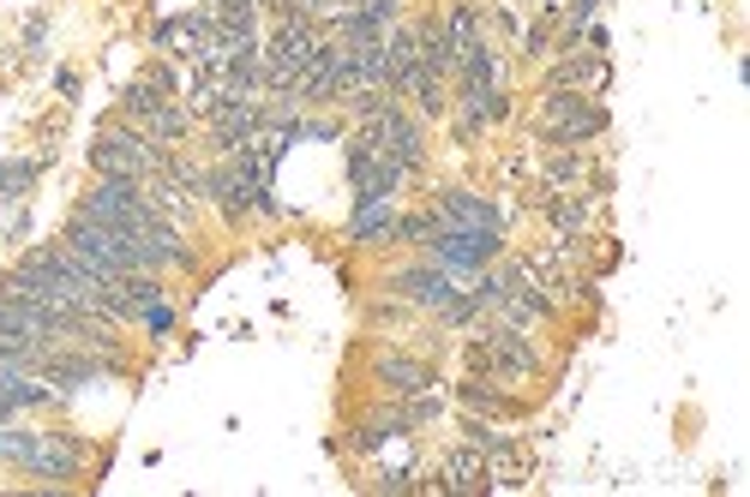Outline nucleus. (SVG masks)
<instances>
[{"instance_id":"nucleus-1","label":"nucleus","mask_w":750,"mask_h":497,"mask_svg":"<svg viewBox=\"0 0 750 497\" xmlns=\"http://www.w3.org/2000/svg\"><path fill=\"white\" fill-rule=\"evenodd\" d=\"M319 43H324L319 19H307V12H282L277 36H270V48H265V85L270 90H294L300 73H307V61L319 54Z\"/></svg>"},{"instance_id":"nucleus-2","label":"nucleus","mask_w":750,"mask_h":497,"mask_svg":"<svg viewBox=\"0 0 750 497\" xmlns=\"http://www.w3.org/2000/svg\"><path fill=\"white\" fill-rule=\"evenodd\" d=\"M162 156H169V150H157L139 127H103L97 144H90V169H97L103 181H150V174L162 169Z\"/></svg>"},{"instance_id":"nucleus-3","label":"nucleus","mask_w":750,"mask_h":497,"mask_svg":"<svg viewBox=\"0 0 750 497\" xmlns=\"http://www.w3.org/2000/svg\"><path fill=\"white\" fill-rule=\"evenodd\" d=\"M78 216H90L103 228H120V234H150L157 223H169L139 192V181H97V192H85V204H78Z\"/></svg>"},{"instance_id":"nucleus-4","label":"nucleus","mask_w":750,"mask_h":497,"mask_svg":"<svg viewBox=\"0 0 750 497\" xmlns=\"http://www.w3.org/2000/svg\"><path fill=\"white\" fill-rule=\"evenodd\" d=\"M361 132L373 138L378 156H390V162H397V169H408V174L427 162V132H420L415 115H403V102H390V108H378L373 120H361Z\"/></svg>"},{"instance_id":"nucleus-5","label":"nucleus","mask_w":750,"mask_h":497,"mask_svg":"<svg viewBox=\"0 0 750 497\" xmlns=\"http://www.w3.org/2000/svg\"><path fill=\"white\" fill-rule=\"evenodd\" d=\"M469 366L474 371H499V378H535L540 354L523 342L516 324H493V329H481V342H469Z\"/></svg>"},{"instance_id":"nucleus-6","label":"nucleus","mask_w":750,"mask_h":497,"mask_svg":"<svg viewBox=\"0 0 750 497\" xmlns=\"http://www.w3.org/2000/svg\"><path fill=\"white\" fill-rule=\"evenodd\" d=\"M499 234H486V228H450L439 223L432 228V240H427V252H432V264H444L450 275H474V270H486L499 258Z\"/></svg>"},{"instance_id":"nucleus-7","label":"nucleus","mask_w":750,"mask_h":497,"mask_svg":"<svg viewBox=\"0 0 750 497\" xmlns=\"http://www.w3.org/2000/svg\"><path fill=\"white\" fill-rule=\"evenodd\" d=\"M540 132H547V144H582V138L607 132V108L582 102L577 90H547V102H540Z\"/></svg>"},{"instance_id":"nucleus-8","label":"nucleus","mask_w":750,"mask_h":497,"mask_svg":"<svg viewBox=\"0 0 750 497\" xmlns=\"http://www.w3.org/2000/svg\"><path fill=\"white\" fill-rule=\"evenodd\" d=\"M403 174L408 169H397V162L390 156H378L373 150V138H354L349 144V181H354V210H361V204H378V198H390V192L403 186Z\"/></svg>"},{"instance_id":"nucleus-9","label":"nucleus","mask_w":750,"mask_h":497,"mask_svg":"<svg viewBox=\"0 0 750 497\" xmlns=\"http://www.w3.org/2000/svg\"><path fill=\"white\" fill-rule=\"evenodd\" d=\"M19 467L31 479H78V474H85V444L66 437V432H36Z\"/></svg>"},{"instance_id":"nucleus-10","label":"nucleus","mask_w":750,"mask_h":497,"mask_svg":"<svg viewBox=\"0 0 750 497\" xmlns=\"http://www.w3.org/2000/svg\"><path fill=\"white\" fill-rule=\"evenodd\" d=\"M385 288H390V294H403L408 306H427V312H444L450 300L462 294V288H457V275H450L444 264H408V270L390 275Z\"/></svg>"},{"instance_id":"nucleus-11","label":"nucleus","mask_w":750,"mask_h":497,"mask_svg":"<svg viewBox=\"0 0 750 497\" xmlns=\"http://www.w3.org/2000/svg\"><path fill=\"white\" fill-rule=\"evenodd\" d=\"M432 216H439V223H450V228H486V234H504V210H499V204L474 198V192H462V186L432 192Z\"/></svg>"},{"instance_id":"nucleus-12","label":"nucleus","mask_w":750,"mask_h":497,"mask_svg":"<svg viewBox=\"0 0 750 497\" xmlns=\"http://www.w3.org/2000/svg\"><path fill=\"white\" fill-rule=\"evenodd\" d=\"M373 378L385 383L390 396H403V402H415V396L432 390V366H427V360H408V354H378V360H373Z\"/></svg>"},{"instance_id":"nucleus-13","label":"nucleus","mask_w":750,"mask_h":497,"mask_svg":"<svg viewBox=\"0 0 750 497\" xmlns=\"http://www.w3.org/2000/svg\"><path fill=\"white\" fill-rule=\"evenodd\" d=\"M162 102H174V73H169V66H150V73H144V78H132L127 96H120V108H127L132 120L157 115Z\"/></svg>"},{"instance_id":"nucleus-14","label":"nucleus","mask_w":750,"mask_h":497,"mask_svg":"<svg viewBox=\"0 0 750 497\" xmlns=\"http://www.w3.org/2000/svg\"><path fill=\"white\" fill-rule=\"evenodd\" d=\"M54 402V390H49V378H36V371H24V366H0V408H49Z\"/></svg>"},{"instance_id":"nucleus-15","label":"nucleus","mask_w":750,"mask_h":497,"mask_svg":"<svg viewBox=\"0 0 750 497\" xmlns=\"http://www.w3.org/2000/svg\"><path fill=\"white\" fill-rule=\"evenodd\" d=\"M186 127H193V115H186L181 102H162L157 115H144V120H139V132H144V138H150V144H157V150L181 144V138H186Z\"/></svg>"},{"instance_id":"nucleus-16","label":"nucleus","mask_w":750,"mask_h":497,"mask_svg":"<svg viewBox=\"0 0 750 497\" xmlns=\"http://www.w3.org/2000/svg\"><path fill=\"white\" fill-rule=\"evenodd\" d=\"M589 78H594V85H612L607 61H600V54H570V61L547 78V90H570V85H589Z\"/></svg>"},{"instance_id":"nucleus-17","label":"nucleus","mask_w":750,"mask_h":497,"mask_svg":"<svg viewBox=\"0 0 750 497\" xmlns=\"http://www.w3.org/2000/svg\"><path fill=\"white\" fill-rule=\"evenodd\" d=\"M444 491H486V462L481 450H457L444 462Z\"/></svg>"},{"instance_id":"nucleus-18","label":"nucleus","mask_w":750,"mask_h":497,"mask_svg":"<svg viewBox=\"0 0 750 497\" xmlns=\"http://www.w3.org/2000/svg\"><path fill=\"white\" fill-rule=\"evenodd\" d=\"M390 223H397V216H390V198H378V204H361V210H354V240L361 246H385L390 240Z\"/></svg>"},{"instance_id":"nucleus-19","label":"nucleus","mask_w":750,"mask_h":497,"mask_svg":"<svg viewBox=\"0 0 750 497\" xmlns=\"http://www.w3.org/2000/svg\"><path fill=\"white\" fill-rule=\"evenodd\" d=\"M457 396L474 413H493V420H516V413H523V402H511L504 390H486V383H457Z\"/></svg>"},{"instance_id":"nucleus-20","label":"nucleus","mask_w":750,"mask_h":497,"mask_svg":"<svg viewBox=\"0 0 750 497\" xmlns=\"http://www.w3.org/2000/svg\"><path fill=\"white\" fill-rule=\"evenodd\" d=\"M547 216H553L558 240H577V234L589 228V204H582V198H565V192H558V198H547Z\"/></svg>"},{"instance_id":"nucleus-21","label":"nucleus","mask_w":750,"mask_h":497,"mask_svg":"<svg viewBox=\"0 0 750 497\" xmlns=\"http://www.w3.org/2000/svg\"><path fill=\"white\" fill-rule=\"evenodd\" d=\"M403 90L420 102V115H444V73H427V66H420Z\"/></svg>"},{"instance_id":"nucleus-22","label":"nucleus","mask_w":750,"mask_h":497,"mask_svg":"<svg viewBox=\"0 0 750 497\" xmlns=\"http://www.w3.org/2000/svg\"><path fill=\"white\" fill-rule=\"evenodd\" d=\"M474 24H481V19H474L469 0H457V7L444 12V36H450V48H457V61H462V48H469V43H481V36H474Z\"/></svg>"},{"instance_id":"nucleus-23","label":"nucleus","mask_w":750,"mask_h":497,"mask_svg":"<svg viewBox=\"0 0 750 497\" xmlns=\"http://www.w3.org/2000/svg\"><path fill=\"white\" fill-rule=\"evenodd\" d=\"M462 432H469V444H474V450H486V455H516L511 432H493V425H486V420H469V425H462Z\"/></svg>"},{"instance_id":"nucleus-24","label":"nucleus","mask_w":750,"mask_h":497,"mask_svg":"<svg viewBox=\"0 0 750 497\" xmlns=\"http://www.w3.org/2000/svg\"><path fill=\"white\" fill-rule=\"evenodd\" d=\"M31 181H36V162H0V204H12Z\"/></svg>"},{"instance_id":"nucleus-25","label":"nucleus","mask_w":750,"mask_h":497,"mask_svg":"<svg viewBox=\"0 0 750 497\" xmlns=\"http://www.w3.org/2000/svg\"><path fill=\"white\" fill-rule=\"evenodd\" d=\"M577 169H582V162H577V150H558V156L547 162V174H553V181H577Z\"/></svg>"},{"instance_id":"nucleus-26","label":"nucleus","mask_w":750,"mask_h":497,"mask_svg":"<svg viewBox=\"0 0 750 497\" xmlns=\"http://www.w3.org/2000/svg\"><path fill=\"white\" fill-rule=\"evenodd\" d=\"M139 317H144L150 329H157V336H162V329H174V306H162V300H150V306H144Z\"/></svg>"},{"instance_id":"nucleus-27","label":"nucleus","mask_w":750,"mask_h":497,"mask_svg":"<svg viewBox=\"0 0 750 497\" xmlns=\"http://www.w3.org/2000/svg\"><path fill=\"white\" fill-rule=\"evenodd\" d=\"M594 7H600V0H570V24H589Z\"/></svg>"},{"instance_id":"nucleus-28","label":"nucleus","mask_w":750,"mask_h":497,"mask_svg":"<svg viewBox=\"0 0 750 497\" xmlns=\"http://www.w3.org/2000/svg\"><path fill=\"white\" fill-rule=\"evenodd\" d=\"M54 85H61V96H78V73H66V66H61V73H54Z\"/></svg>"},{"instance_id":"nucleus-29","label":"nucleus","mask_w":750,"mask_h":497,"mask_svg":"<svg viewBox=\"0 0 750 497\" xmlns=\"http://www.w3.org/2000/svg\"><path fill=\"white\" fill-rule=\"evenodd\" d=\"M0 425H12V408H0Z\"/></svg>"}]
</instances>
